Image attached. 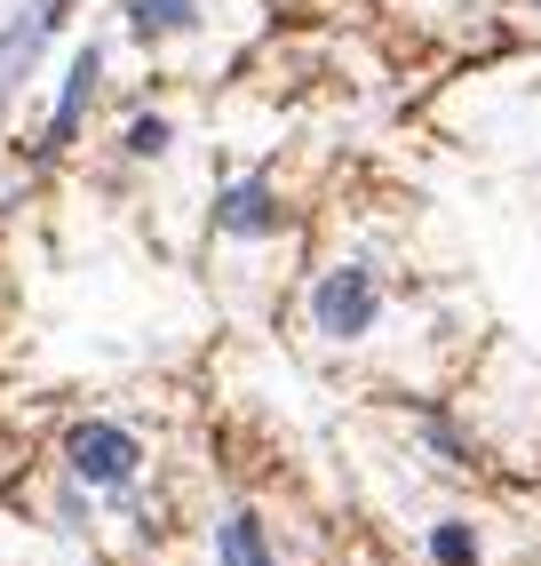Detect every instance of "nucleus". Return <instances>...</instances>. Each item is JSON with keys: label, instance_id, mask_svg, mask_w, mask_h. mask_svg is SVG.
I'll return each instance as SVG.
<instances>
[{"label": "nucleus", "instance_id": "nucleus-1", "mask_svg": "<svg viewBox=\"0 0 541 566\" xmlns=\"http://www.w3.org/2000/svg\"><path fill=\"white\" fill-rule=\"evenodd\" d=\"M374 312H382V287H374L367 263H335V272L311 287V327L319 335H367Z\"/></svg>", "mask_w": 541, "mask_h": 566}, {"label": "nucleus", "instance_id": "nucleus-2", "mask_svg": "<svg viewBox=\"0 0 541 566\" xmlns=\"http://www.w3.org/2000/svg\"><path fill=\"white\" fill-rule=\"evenodd\" d=\"M64 463H72V479H88V486H120V479H136L144 447L120 423H81V431L64 439Z\"/></svg>", "mask_w": 541, "mask_h": 566}, {"label": "nucleus", "instance_id": "nucleus-3", "mask_svg": "<svg viewBox=\"0 0 541 566\" xmlns=\"http://www.w3.org/2000/svg\"><path fill=\"white\" fill-rule=\"evenodd\" d=\"M56 0H49V9H32V17H17L9 32H0V96H9L17 81H24V64H32V49H41L49 41V32H56Z\"/></svg>", "mask_w": 541, "mask_h": 566}, {"label": "nucleus", "instance_id": "nucleus-4", "mask_svg": "<svg viewBox=\"0 0 541 566\" xmlns=\"http://www.w3.org/2000/svg\"><path fill=\"white\" fill-rule=\"evenodd\" d=\"M223 232H270V223H279V200H270V184L263 176H247V184H231L223 192Z\"/></svg>", "mask_w": 541, "mask_h": 566}, {"label": "nucleus", "instance_id": "nucleus-5", "mask_svg": "<svg viewBox=\"0 0 541 566\" xmlns=\"http://www.w3.org/2000/svg\"><path fill=\"white\" fill-rule=\"evenodd\" d=\"M88 96H96V49L72 56V81H64V96H56V128H49V144H72V136H81Z\"/></svg>", "mask_w": 541, "mask_h": 566}, {"label": "nucleus", "instance_id": "nucleus-6", "mask_svg": "<svg viewBox=\"0 0 541 566\" xmlns=\"http://www.w3.org/2000/svg\"><path fill=\"white\" fill-rule=\"evenodd\" d=\"M128 24L144 32V41H168V32L200 24V0H128Z\"/></svg>", "mask_w": 541, "mask_h": 566}, {"label": "nucleus", "instance_id": "nucleus-7", "mask_svg": "<svg viewBox=\"0 0 541 566\" xmlns=\"http://www.w3.org/2000/svg\"><path fill=\"white\" fill-rule=\"evenodd\" d=\"M431 558H438V566H470V558H478V535H470L462 518H446L438 535H431Z\"/></svg>", "mask_w": 541, "mask_h": 566}, {"label": "nucleus", "instance_id": "nucleus-8", "mask_svg": "<svg viewBox=\"0 0 541 566\" xmlns=\"http://www.w3.org/2000/svg\"><path fill=\"white\" fill-rule=\"evenodd\" d=\"M128 153H168V120H160V112L128 120Z\"/></svg>", "mask_w": 541, "mask_h": 566}]
</instances>
